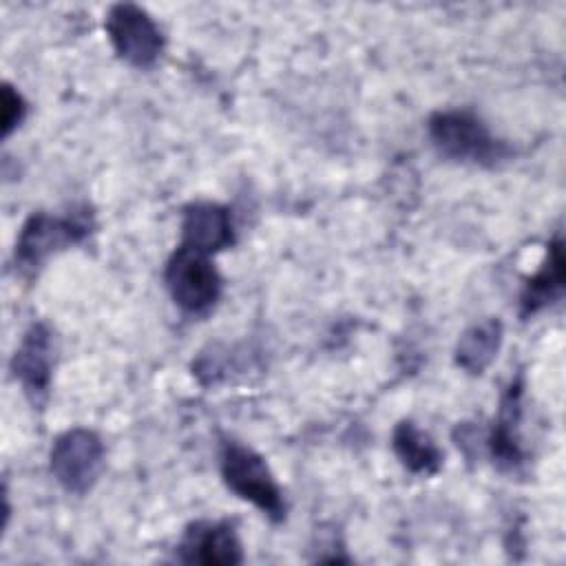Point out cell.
<instances>
[{"instance_id": "6da1fadb", "label": "cell", "mask_w": 566, "mask_h": 566, "mask_svg": "<svg viewBox=\"0 0 566 566\" xmlns=\"http://www.w3.org/2000/svg\"><path fill=\"white\" fill-rule=\"evenodd\" d=\"M95 228L93 212L82 206L73 208L66 214H53L38 210L33 212L20 228L15 248H13V265L20 274H35L53 254L77 245L88 239Z\"/></svg>"}, {"instance_id": "7a4b0ae2", "label": "cell", "mask_w": 566, "mask_h": 566, "mask_svg": "<svg viewBox=\"0 0 566 566\" xmlns=\"http://www.w3.org/2000/svg\"><path fill=\"white\" fill-rule=\"evenodd\" d=\"M427 130L436 150L453 161L475 166H497L511 157V146L497 139L486 124L471 111H436Z\"/></svg>"}, {"instance_id": "3957f363", "label": "cell", "mask_w": 566, "mask_h": 566, "mask_svg": "<svg viewBox=\"0 0 566 566\" xmlns=\"http://www.w3.org/2000/svg\"><path fill=\"white\" fill-rule=\"evenodd\" d=\"M221 478L228 491L256 506L272 522H283L287 504L265 460L250 447L228 440L221 447Z\"/></svg>"}, {"instance_id": "277c9868", "label": "cell", "mask_w": 566, "mask_h": 566, "mask_svg": "<svg viewBox=\"0 0 566 566\" xmlns=\"http://www.w3.org/2000/svg\"><path fill=\"white\" fill-rule=\"evenodd\" d=\"M164 281L175 305L190 314L212 310L223 290V279L210 261V254L184 243H179L170 254L164 270Z\"/></svg>"}, {"instance_id": "5b68a950", "label": "cell", "mask_w": 566, "mask_h": 566, "mask_svg": "<svg viewBox=\"0 0 566 566\" xmlns=\"http://www.w3.org/2000/svg\"><path fill=\"white\" fill-rule=\"evenodd\" d=\"M49 467L57 484L73 493H88L104 469V442L93 429L73 427L60 433L49 453Z\"/></svg>"}, {"instance_id": "8992f818", "label": "cell", "mask_w": 566, "mask_h": 566, "mask_svg": "<svg viewBox=\"0 0 566 566\" xmlns=\"http://www.w3.org/2000/svg\"><path fill=\"white\" fill-rule=\"evenodd\" d=\"M104 27L115 53L130 66L148 69L159 60L164 51V35L146 9L133 2L113 4L106 13Z\"/></svg>"}, {"instance_id": "52a82bcc", "label": "cell", "mask_w": 566, "mask_h": 566, "mask_svg": "<svg viewBox=\"0 0 566 566\" xmlns=\"http://www.w3.org/2000/svg\"><path fill=\"white\" fill-rule=\"evenodd\" d=\"M55 340L46 323H33L11 356V374L20 382L33 407H42L49 398L53 378Z\"/></svg>"}, {"instance_id": "ba28073f", "label": "cell", "mask_w": 566, "mask_h": 566, "mask_svg": "<svg viewBox=\"0 0 566 566\" xmlns=\"http://www.w3.org/2000/svg\"><path fill=\"white\" fill-rule=\"evenodd\" d=\"M179 559L203 566H234L243 562L241 539L230 522H195L184 533Z\"/></svg>"}, {"instance_id": "9c48e42d", "label": "cell", "mask_w": 566, "mask_h": 566, "mask_svg": "<svg viewBox=\"0 0 566 566\" xmlns=\"http://www.w3.org/2000/svg\"><path fill=\"white\" fill-rule=\"evenodd\" d=\"M522 376H515L500 400V411L493 429L486 438L493 464L502 471H517L524 464V449L520 440V418H522Z\"/></svg>"}, {"instance_id": "30bf717a", "label": "cell", "mask_w": 566, "mask_h": 566, "mask_svg": "<svg viewBox=\"0 0 566 566\" xmlns=\"http://www.w3.org/2000/svg\"><path fill=\"white\" fill-rule=\"evenodd\" d=\"M181 243L203 254H214L234 243L232 214L226 206L197 201L184 208Z\"/></svg>"}, {"instance_id": "8fae6325", "label": "cell", "mask_w": 566, "mask_h": 566, "mask_svg": "<svg viewBox=\"0 0 566 566\" xmlns=\"http://www.w3.org/2000/svg\"><path fill=\"white\" fill-rule=\"evenodd\" d=\"M566 285V259H564V243L559 237H555L548 243L546 259L539 265V270L526 281L522 296H520V314L524 318L546 310L553 305Z\"/></svg>"}, {"instance_id": "7c38bea8", "label": "cell", "mask_w": 566, "mask_h": 566, "mask_svg": "<svg viewBox=\"0 0 566 566\" xmlns=\"http://www.w3.org/2000/svg\"><path fill=\"white\" fill-rule=\"evenodd\" d=\"M391 447L400 464L416 475H433L442 467V451L413 420H400L391 433Z\"/></svg>"}, {"instance_id": "4fadbf2b", "label": "cell", "mask_w": 566, "mask_h": 566, "mask_svg": "<svg viewBox=\"0 0 566 566\" xmlns=\"http://www.w3.org/2000/svg\"><path fill=\"white\" fill-rule=\"evenodd\" d=\"M504 338L500 318H486L462 332L455 345V365L467 374H482L497 356Z\"/></svg>"}, {"instance_id": "5bb4252c", "label": "cell", "mask_w": 566, "mask_h": 566, "mask_svg": "<svg viewBox=\"0 0 566 566\" xmlns=\"http://www.w3.org/2000/svg\"><path fill=\"white\" fill-rule=\"evenodd\" d=\"M24 115H27L24 97L20 95V91L15 86L4 82L2 93H0V130H2V137H9L22 124Z\"/></svg>"}]
</instances>
